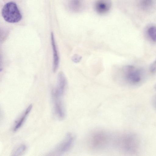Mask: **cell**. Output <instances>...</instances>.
Instances as JSON below:
<instances>
[{
  "label": "cell",
  "mask_w": 156,
  "mask_h": 156,
  "mask_svg": "<svg viewBox=\"0 0 156 156\" xmlns=\"http://www.w3.org/2000/svg\"><path fill=\"white\" fill-rule=\"evenodd\" d=\"M51 41L53 54V70L54 72H55L58 67L59 58L53 32L51 34Z\"/></svg>",
  "instance_id": "8"
},
{
  "label": "cell",
  "mask_w": 156,
  "mask_h": 156,
  "mask_svg": "<svg viewBox=\"0 0 156 156\" xmlns=\"http://www.w3.org/2000/svg\"><path fill=\"white\" fill-rule=\"evenodd\" d=\"M123 78L130 83L135 84L140 83L142 79V71L132 65L123 67L122 70Z\"/></svg>",
  "instance_id": "2"
},
{
  "label": "cell",
  "mask_w": 156,
  "mask_h": 156,
  "mask_svg": "<svg viewBox=\"0 0 156 156\" xmlns=\"http://www.w3.org/2000/svg\"><path fill=\"white\" fill-rule=\"evenodd\" d=\"M32 108V105L31 104L29 105L26 109L25 111L22 114L20 119L16 122V125L13 129V131L17 130L22 126L25 121L28 114L31 111Z\"/></svg>",
  "instance_id": "9"
},
{
  "label": "cell",
  "mask_w": 156,
  "mask_h": 156,
  "mask_svg": "<svg viewBox=\"0 0 156 156\" xmlns=\"http://www.w3.org/2000/svg\"><path fill=\"white\" fill-rule=\"evenodd\" d=\"M111 6V0H96L94 4V9L98 14L103 15L109 11Z\"/></svg>",
  "instance_id": "6"
},
{
  "label": "cell",
  "mask_w": 156,
  "mask_h": 156,
  "mask_svg": "<svg viewBox=\"0 0 156 156\" xmlns=\"http://www.w3.org/2000/svg\"><path fill=\"white\" fill-rule=\"evenodd\" d=\"M82 57L78 54H75L72 57V60L74 62H79L82 59Z\"/></svg>",
  "instance_id": "12"
},
{
  "label": "cell",
  "mask_w": 156,
  "mask_h": 156,
  "mask_svg": "<svg viewBox=\"0 0 156 156\" xmlns=\"http://www.w3.org/2000/svg\"><path fill=\"white\" fill-rule=\"evenodd\" d=\"M120 147L126 151H135L138 145V141L133 134H127L122 136L118 141Z\"/></svg>",
  "instance_id": "3"
},
{
  "label": "cell",
  "mask_w": 156,
  "mask_h": 156,
  "mask_svg": "<svg viewBox=\"0 0 156 156\" xmlns=\"http://www.w3.org/2000/svg\"><path fill=\"white\" fill-rule=\"evenodd\" d=\"M150 70L152 73H154L156 72V61H155L151 65Z\"/></svg>",
  "instance_id": "13"
},
{
  "label": "cell",
  "mask_w": 156,
  "mask_h": 156,
  "mask_svg": "<svg viewBox=\"0 0 156 156\" xmlns=\"http://www.w3.org/2000/svg\"><path fill=\"white\" fill-rule=\"evenodd\" d=\"M147 34L149 37L152 41L156 42V27L151 26L147 30Z\"/></svg>",
  "instance_id": "10"
},
{
  "label": "cell",
  "mask_w": 156,
  "mask_h": 156,
  "mask_svg": "<svg viewBox=\"0 0 156 156\" xmlns=\"http://www.w3.org/2000/svg\"><path fill=\"white\" fill-rule=\"evenodd\" d=\"M154 103L155 106L156 107V97L154 98Z\"/></svg>",
  "instance_id": "14"
},
{
  "label": "cell",
  "mask_w": 156,
  "mask_h": 156,
  "mask_svg": "<svg viewBox=\"0 0 156 156\" xmlns=\"http://www.w3.org/2000/svg\"><path fill=\"white\" fill-rule=\"evenodd\" d=\"M73 141L72 136L70 134H67L64 140L56 147L55 152L61 154L67 151L70 148Z\"/></svg>",
  "instance_id": "7"
},
{
  "label": "cell",
  "mask_w": 156,
  "mask_h": 156,
  "mask_svg": "<svg viewBox=\"0 0 156 156\" xmlns=\"http://www.w3.org/2000/svg\"><path fill=\"white\" fill-rule=\"evenodd\" d=\"M109 139V136L105 132L98 131L93 134L91 142L93 147L101 148L106 146Z\"/></svg>",
  "instance_id": "4"
},
{
  "label": "cell",
  "mask_w": 156,
  "mask_h": 156,
  "mask_svg": "<svg viewBox=\"0 0 156 156\" xmlns=\"http://www.w3.org/2000/svg\"><path fill=\"white\" fill-rule=\"evenodd\" d=\"M26 146L24 144L18 147L13 153L14 155L19 156L22 154L26 151Z\"/></svg>",
  "instance_id": "11"
},
{
  "label": "cell",
  "mask_w": 156,
  "mask_h": 156,
  "mask_svg": "<svg viewBox=\"0 0 156 156\" xmlns=\"http://www.w3.org/2000/svg\"><path fill=\"white\" fill-rule=\"evenodd\" d=\"M154 88H155V89H156V84L154 86Z\"/></svg>",
  "instance_id": "15"
},
{
  "label": "cell",
  "mask_w": 156,
  "mask_h": 156,
  "mask_svg": "<svg viewBox=\"0 0 156 156\" xmlns=\"http://www.w3.org/2000/svg\"><path fill=\"white\" fill-rule=\"evenodd\" d=\"M57 87L52 91L53 98H61L64 93L66 84V79L62 72H59L58 76Z\"/></svg>",
  "instance_id": "5"
},
{
  "label": "cell",
  "mask_w": 156,
  "mask_h": 156,
  "mask_svg": "<svg viewBox=\"0 0 156 156\" xmlns=\"http://www.w3.org/2000/svg\"><path fill=\"white\" fill-rule=\"evenodd\" d=\"M2 14L5 20L10 23L18 22L22 18V16L16 4L13 2L6 3L3 7Z\"/></svg>",
  "instance_id": "1"
}]
</instances>
